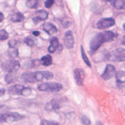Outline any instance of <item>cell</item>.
Returning <instances> with one entry per match:
<instances>
[{"instance_id":"f35d334b","label":"cell","mask_w":125,"mask_h":125,"mask_svg":"<svg viewBox=\"0 0 125 125\" xmlns=\"http://www.w3.org/2000/svg\"><path fill=\"white\" fill-rule=\"evenodd\" d=\"M123 28H124V29H125V23H124V24H123Z\"/></svg>"},{"instance_id":"ba28073f","label":"cell","mask_w":125,"mask_h":125,"mask_svg":"<svg viewBox=\"0 0 125 125\" xmlns=\"http://www.w3.org/2000/svg\"><path fill=\"white\" fill-rule=\"evenodd\" d=\"M115 73H116V70H115V67L111 64H107L106 65L105 70L104 71L102 75V78L104 80H109L111 77L114 76Z\"/></svg>"},{"instance_id":"ffe728a7","label":"cell","mask_w":125,"mask_h":125,"mask_svg":"<svg viewBox=\"0 0 125 125\" xmlns=\"http://www.w3.org/2000/svg\"><path fill=\"white\" fill-rule=\"evenodd\" d=\"M15 80H16V75H15L14 73H8L5 75V82L6 83H11V82H15Z\"/></svg>"},{"instance_id":"30bf717a","label":"cell","mask_w":125,"mask_h":125,"mask_svg":"<svg viewBox=\"0 0 125 125\" xmlns=\"http://www.w3.org/2000/svg\"><path fill=\"white\" fill-rule=\"evenodd\" d=\"M24 87H23L22 85H19V84L13 85V86H11L10 87H9L8 93H9L10 95H21Z\"/></svg>"},{"instance_id":"e575fe53","label":"cell","mask_w":125,"mask_h":125,"mask_svg":"<svg viewBox=\"0 0 125 125\" xmlns=\"http://www.w3.org/2000/svg\"><path fill=\"white\" fill-rule=\"evenodd\" d=\"M4 92H5V91H4V89H0V97L4 95Z\"/></svg>"},{"instance_id":"44dd1931","label":"cell","mask_w":125,"mask_h":125,"mask_svg":"<svg viewBox=\"0 0 125 125\" xmlns=\"http://www.w3.org/2000/svg\"><path fill=\"white\" fill-rule=\"evenodd\" d=\"M26 5L29 9H34L38 6V0H28L26 2Z\"/></svg>"},{"instance_id":"603a6c76","label":"cell","mask_w":125,"mask_h":125,"mask_svg":"<svg viewBox=\"0 0 125 125\" xmlns=\"http://www.w3.org/2000/svg\"><path fill=\"white\" fill-rule=\"evenodd\" d=\"M34 77L36 82H42L45 79L43 71H36L34 72Z\"/></svg>"},{"instance_id":"d590c367","label":"cell","mask_w":125,"mask_h":125,"mask_svg":"<svg viewBox=\"0 0 125 125\" xmlns=\"http://www.w3.org/2000/svg\"><path fill=\"white\" fill-rule=\"evenodd\" d=\"M122 45H124L125 46V35L123 36V41H122Z\"/></svg>"},{"instance_id":"7c38bea8","label":"cell","mask_w":125,"mask_h":125,"mask_svg":"<svg viewBox=\"0 0 125 125\" xmlns=\"http://www.w3.org/2000/svg\"><path fill=\"white\" fill-rule=\"evenodd\" d=\"M43 30L45 31L49 34H54L57 32V28H56L55 25H53L52 23L46 22L43 25Z\"/></svg>"},{"instance_id":"4dcf8cb0","label":"cell","mask_w":125,"mask_h":125,"mask_svg":"<svg viewBox=\"0 0 125 125\" xmlns=\"http://www.w3.org/2000/svg\"><path fill=\"white\" fill-rule=\"evenodd\" d=\"M54 4V0H45V6L46 8H51Z\"/></svg>"},{"instance_id":"4316f807","label":"cell","mask_w":125,"mask_h":125,"mask_svg":"<svg viewBox=\"0 0 125 125\" xmlns=\"http://www.w3.org/2000/svg\"><path fill=\"white\" fill-rule=\"evenodd\" d=\"M8 37H9V34H8V33L5 30H4V29L0 30V40H7Z\"/></svg>"},{"instance_id":"83f0119b","label":"cell","mask_w":125,"mask_h":125,"mask_svg":"<svg viewBox=\"0 0 125 125\" xmlns=\"http://www.w3.org/2000/svg\"><path fill=\"white\" fill-rule=\"evenodd\" d=\"M24 41H25V43L28 45V46H33V45H34V40H33L32 38H30V37L26 38Z\"/></svg>"},{"instance_id":"9c48e42d","label":"cell","mask_w":125,"mask_h":125,"mask_svg":"<svg viewBox=\"0 0 125 125\" xmlns=\"http://www.w3.org/2000/svg\"><path fill=\"white\" fill-rule=\"evenodd\" d=\"M63 44H64L65 47L68 49H71L74 46V37L72 34V32L68 31L64 34L63 37Z\"/></svg>"},{"instance_id":"5bb4252c","label":"cell","mask_w":125,"mask_h":125,"mask_svg":"<svg viewBox=\"0 0 125 125\" xmlns=\"http://www.w3.org/2000/svg\"><path fill=\"white\" fill-rule=\"evenodd\" d=\"M59 107H60V105H59L58 102H57V100H55V99H53V100H52L51 102L47 103L46 105H45V110L46 111H58Z\"/></svg>"},{"instance_id":"836d02e7","label":"cell","mask_w":125,"mask_h":125,"mask_svg":"<svg viewBox=\"0 0 125 125\" xmlns=\"http://www.w3.org/2000/svg\"><path fill=\"white\" fill-rule=\"evenodd\" d=\"M33 34L34 35V36H39V35H40V32L39 31H33Z\"/></svg>"},{"instance_id":"d4e9b609","label":"cell","mask_w":125,"mask_h":125,"mask_svg":"<svg viewBox=\"0 0 125 125\" xmlns=\"http://www.w3.org/2000/svg\"><path fill=\"white\" fill-rule=\"evenodd\" d=\"M81 122L83 125H90L91 124V121L87 116L85 115H82L81 116Z\"/></svg>"},{"instance_id":"74e56055","label":"cell","mask_w":125,"mask_h":125,"mask_svg":"<svg viewBox=\"0 0 125 125\" xmlns=\"http://www.w3.org/2000/svg\"><path fill=\"white\" fill-rule=\"evenodd\" d=\"M3 107V105H1V104H0V110H1V108Z\"/></svg>"},{"instance_id":"5b68a950","label":"cell","mask_w":125,"mask_h":125,"mask_svg":"<svg viewBox=\"0 0 125 125\" xmlns=\"http://www.w3.org/2000/svg\"><path fill=\"white\" fill-rule=\"evenodd\" d=\"M109 59L116 62H123L125 61V49L124 48H117L109 54Z\"/></svg>"},{"instance_id":"9a60e30c","label":"cell","mask_w":125,"mask_h":125,"mask_svg":"<svg viewBox=\"0 0 125 125\" xmlns=\"http://www.w3.org/2000/svg\"><path fill=\"white\" fill-rule=\"evenodd\" d=\"M59 45V43H58V40H57L56 37L52 38L50 41V46L48 47V52L50 53H53V52H56V50L57 49Z\"/></svg>"},{"instance_id":"8d00e7d4","label":"cell","mask_w":125,"mask_h":125,"mask_svg":"<svg viewBox=\"0 0 125 125\" xmlns=\"http://www.w3.org/2000/svg\"><path fill=\"white\" fill-rule=\"evenodd\" d=\"M97 124H98V125H104L102 123H100V122H98V123H97Z\"/></svg>"},{"instance_id":"f546056e","label":"cell","mask_w":125,"mask_h":125,"mask_svg":"<svg viewBox=\"0 0 125 125\" xmlns=\"http://www.w3.org/2000/svg\"><path fill=\"white\" fill-rule=\"evenodd\" d=\"M31 92H32L31 88H29V87H24V89H23V91H22V94H21V95H22V96H28V95H29V94H31Z\"/></svg>"},{"instance_id":"f1b7e54d","label":"cell","mask_w":125,"mask_h":125,"mask_svg":"<svg viewBox=\"0 0 125 125\" xmlns=\"http://www.w3.org/2000/svg\"><path fill=\"white\" fill-rule=\"evenodd\" d=\"M44 72V77L45 80H51L53 77V74L49 71H43Z\"/></svg>"},{"instance_id":"3957f363","label":"cell","mask_w":125,"mask_h":125,"mask_svg":"<svg viewBox=\"0 0 125 125\" xmlns=\"http://www.w3.org/2000/svg\"><path fill=\"white\" fill-rule=\"evenodd\" d=\"M62 88V86L60 83L57 82H43L38 85V89L44 92H52L56 93L60 91Z\"/></svg>"},{"instance_id":"8992f818","label":"cell","mask_w":125,"mask_h":125,"mask_svg":"<svg viewBox=\"0 0 125 125\" xmlns=\"http://www.w3.org/2000/svg\"><path fill=\"white\" fill-rule=\"evenodd\" d=\"M115 24V21L112 18H103L97 23V28L99 29H106Z\"/></svg>"},{"instance_id":"ac0fdd59","label":"cell","mask_w":125,"mask_h":125,"mask_svg":"<svg viewBox=\"0 0 125 125\" xmlns=\"http://www.w3.org/2000/svg\"><path fill=\"white\" fill-rule=\"evenodd\" d=\"M40 62H41L44 66H49V65L52 64V57H51L50 55L44 56V57L40 59Z\"/></svg>"},{"instance_id":"4fadbf2b","label":"cell","mask_w":125,"mask_h":125,"mask_svg":"<svg viewBox=\"0 0 125 125\" xmlns=\"http://www.w3.org/2000/svg\"><path fill=\"white\" fill-rule=\"evenodd\" d=\"M21 80L25 82L33 83V82H36V81H35V77H34V72L23 74V75H21Z\"/></svg>"},{"instance_id":"d6986e66","label":"cell","mask_w":125,"mask_h":125,"mask_svg":"<svg viewBox=\"0 0 125 125\" xmlns=\"http://www.w3.org/2000/svg\"><path fill=\"white\" fill-rule=\"evenodd\" d=\"M11 20H12V21H15V22H20V21L24 20V16L19 12L15 13V14H13L11 16Z\"/></svg>"},{"instance_id":"6da1fadb","label":"cell","mask_w":125,"mask_h":125,"mask_svg":"<svg viewBox=\"0 0 125 125\" xmlns=\"http://www.w3.org/2000/svg\"><path fill=\"white\" fill-rule=\"evenodd\" d=\"M116 37V35L113 32L111 31H106L104 33H99L98 34H96L94 38L92 39L90 43V48L93 52L97 51L99 47L102 45L103 43L108 41H112Z\"/></svg>"},{"instance_id":"d6a6232c","label":"cell","mask_w":125,"mask_h":125,"mask_svg":"<svg viewBox=\"0 0 125 125\" xmlns=\"http://www.w3.org/2000/svg\"><path fill=\"white\" fill-rule=\"evenodd\" d=\"M4 14H3L2 12H0V22L1 21H3V20H4Z\"/></svg>"},{"instance_id":"1f68e13d","label":"cell","mask_w":125,"mask_h":125,"mask_svg":"<svg viewBox=\"0 0 125 125\" xmlns=\"http://www.w3.org/2000/svg\"><path fill=\"white\" fill-rule=\"evenodd\" d=\"M16 45H17V41L14 40H11L9 41V46L10 47H12V48H16Z\"/></svg>"},{"instance_id":"277c9868","label":"cell","mask_w":125,"mask_h":125,"mask_svg":"<svg viewBox=\"0 0 125 125\" xmlns=\"http://www.w3.org/2000/svg\"><path fill=\"white\" fill-rule=\"evenodd\" d=\"M2 67L8 73H15V72H16L20 69L21 64L16 60H9L3 62Z\"/></svg>"},{"instance_id":"e0dca14e","label":"cell","mask_w":125,"mask_h":125,"mask_svg":"<svg viewBox=\"0 0 125 125\" xmlns=\"http://www.w3.org/2000/svg\"><path fill=\"white\" fill-rule=\"evenodd\" d=\"M116 83L118 84H123L125 82V71L120 70L116 74Z\"/></svg>"},{"instance_id":"cb8c5ba5","label":"cell","mask_w":125,"mask_h":125,"mask_svg":"<svg viewBox=\"0 0 125 125\" xmlns=\"http://www.w3.org/2000/svg\"><path fill=\"white\" fill-rule=\"evenodd\" d=\"M8 54L10 57H16L18 56V50L16 48L10 47L8 50Z\"/></svg>"},{"instance_id":"8fae6325","label":"cell","mask_w":125,"mask_h":125,"mask_svg":"<svg viewBox=\"0 0 125 125\" xmlns=\"http://www.w3.org/2000/svg\"><path fill=\"white\" fill-rule=\"evenodd\" d=\"M48 17V13L45 10H38L35 12V16L33 18V21L34 23H38L39 21H45Z\"/></svg>"},{"instance_id":"484cf974","label":"cell","mask_w":125,"mask_h":125,"mask_svg":"<svg viewBox=\"0 0 125 125\" xmlns=\"http://www.w3.org/2000/svg\"><path fill=\"white\" fill-rule=\"evenodd\" d=\"M40 125H60L57 122H54V121H49V120H42L40 122Z\"/></svg>"},{"instance_id":"7a4b0ae2","label":"cell","mask_w":125,"mask_h":125,"mask_svg":"<svg viewBox=\"0 0 125 125\" xmlns=\"http://www.w3.org/2000/svg\"><path fill=\"white\" fill-rule=\"evenodd\" d=\"M24 117L21 114L17 112H6L0 114V123H11L14 122L20 121Z\"/></svg>"},{"instance_id":"52a82bcc","label":"cell","mask_w":125,"mask_h":125,"mask_svg":"<svg viewBox=\"0 0 125 125\" xmlns=\"http://www.w3.org/2000/svg\"><path fill=\"white\" fill-rule=\"evenodd\" d=\"M74 75H75V79L76 83L79 86H82L83 85V81L85 78V72L82 69H75L74 70Z\"/></svg>"},{"instance_id":"7402d4cb","label":"cell","mask_w":125,"mask_h":125,"mask_svg":"<svg viewBox=\"0 0 125 125\" xmlns=\"http://www.w3.org/2000/svg\"><path fill=\"white\" fill-rule=\"evenodd\" d=\"M81 52H82V58H83V61L85 62V63L88 67H91V66H92V65H91V62H90V61H89L88 57H87V55H86L85 51H84V49H83V47H82V48H81Z\"/></svg>"},{"instance_id":"2e32d148","label":"cell","mask_w":125,"mask_h":125,"mask_svg":"<svg viewBox=\"0 0 125 125\" xmlns=\"http://www.w3.org/2000/svg\"><path fill=\"white\" fill-rule=\"evenodd\" d=\"M106 1L111 3V5L116 9L121 10L125 7V1H123V0H106Z\"/></svg>"}]
</instances>
